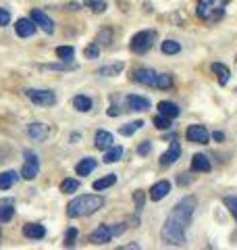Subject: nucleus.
<instances>
[{
	"instance_id": "nucleus-1",
	"label": "nucleus",
	"mask_w": 237,
	"mask_h": 250,
	"mask_svg": "<svg viewBox=\"0 0 237 250\" xmlns=\"http://www.w3.org/2000/svg\"><path fill=\"white\" fill-rule=\"evenodd\" d=\"M196 207H198L196 196H185L177 202L175 208L169 213L167 221L162 225V231H160V238L164 244H169V246H183L185 244L187 228H189V223H192Z\"/></svg>"
},
{
	"instance_id": "nucleus-2",
	"label": "nucleus",
	"mask_w": 237,
	"mask_h": 250,
	"mask_svg": "<svg viewBox=\"0 0 237 250\" xmlns=\"http://www.w3.org/2000/svg\"><path fill=\"white\" fill-rule=\"evenodd\" d=\"M104 207V198L98 194H85V196H77L67 205V215L69 217H88L96 213Z\"/></svg>"
},
{
	"instance_id": "nucleus-3",
	"label": "nucleus",
	"mask_w": 237,
	"mask_h": 250,
	"mask_svg": "<svg viewBox=\"0 0 237 250\" xmlns=\"http://www.w3.org/2000/svg\"><path fill=\"white\" fill-rule=\"evenodd\" d=\"M231 0H198L196 13L202 21H218Z\"/></svg>"
},
{
	"instance_id": "nucleus-4",
	"label": "nucleus",
	"mask_w": 237,
	"mask_h": 250,
	"mask_svg": "<svg viewBox=\"0 0 237 250\" xmlns=\"http://www.w3.org/2000/svg\"><path fill=\"white\" fill-rule=\"evenodd\" d=\"M154 42H156V31L154 29H144V31H138V34L131 38L129 46L136 54H146L154 46Z\"/></svg>"
},
{
	"instance_id": "nucleus-5",
	"label": "nucleus",
	"mask_w": 237,
	"mask_h": 250,
	"mask_svg": "<svg viewBox=\"0 0 237 250\" xmlns=\"http://www.w3.org/2000/svg\"><path fill=\"white\" fill-rule=\"evenodd\" d=\"M40 173V159L34 150H25L23 152V167H21V177L31 182L36 179Z\"/></svg>"
},
{
	"instance_id": "nucleus-6",
	"label": "nucleus",
	"mask_w": 237,
	"mask_h": 250,
	"mask_svg": "<svg viewBox=\"0 0 237 250\" xmlns=\"http://www.w3.org/2000/svg\"><path fill=\"white\" fill-rule=\"evenodd\" d=\"M27 96H29V100L34 104H38V106H52V104H57V96H54V92H50V90H27L25 92Z\"/></svg>"
},
{
	"instance_id": "nucleus-7",
	"label": "nucleus",
	"mask_w": 237,
	"mask_h": 250,
	"mask_svg": "<svg viewBox=\"0 0 237 250\" xmlns=\"http://www.w3.org/2000/svg\"><path fill=\"white\" fill-rule=\"evenodd\" d=\"M185 136H187L189 142H196V144H208V142H210V134H208V129L204 127V125H200V123L189 125L187 131H185Z\"/></svg>"
},
{
	"instance_id": "nucleus-8",
	"label": "nucleus",
	"mask_w": 237,
	"mask_h": 250,
	"mask_svg": "<svg viewBox=\"0 0 237 250\" xmlns=\"http://www.w3.org/2000/svg\"><path fill=\"white\" fill-rule=\"evenodd\" d=\"M179 156H181V144L177 142V136H175V138L171 140L169 148L160 154V165L162 167H169V165H173V163L179 161Z\"/></svg>"
},
{
	"instance_id": "nucleus-9",
	"label": "nucleus",
	"mask_w": 237,
	"mask_h": 250,
	"mask_svg": "<svg viewBox=\"0 0 237 250\" xmlns=\"http://www.w3.org/2000/svg\"><path fill=\"white\" fill-rule=\"evenodd\" d=\"M156 71L150 67H141V69H136V73H133V80L141 85H148V88H156Z\"/></svg>"
},
{
	"instance_id": "nucleus-10",
	"label": "nucleus",
	"mask_w": 237,
	"mask_h": 250,
	"mask_svg": "<svg viewBox=\"0 0 237 250\" xmlns=\"http://www.w3.org/2000/svg\"><path fill=\"white\" fill-rule=\"evenodd\" d=\"M31 21H34L38 27H42L46 34H54V21L42 9H34V11H31Z\"/></svg>"
},
{
	"instance_id": "nucleus-11",
	"label": "nucleus",
	"mask_w": 237,
	"mask_h": 250,
	"mask_svg": "<svg viewBox=\"0 0 237 250\" xmlns=\"http://www.w3.org/2000/svg\"><path fill=\"white\" fill-rule=\"evenodd\" d=\"M36 29H38V25L31 21V17L29 19L21 17V19H17V23H15V31H17L19 38H31L36 34Z\"/></svg>"
},
{
	"instance_id": "nucleus-12",
	"label": "nucleus",
	"mask_w": 237,
	"mask_h": 250,
	"mask_svg": "<svg viewBox=\"0 0 237 250\" xmlns=\"http://www.w3.org/2000/svg\"><path fill=\"white\" fill-rule=\"evenodd\" d=\"M125 103H127L129 111H136V113H144L150 108V100L144 96H138V94H129V96L125 98Z\"/></svg>"
},
{
	"instance_id": "nucleus-13",
	"label": "nucleus",
	"mask_w": 237,
	"mask_h": 250,
	"mask_svg": "<svg viewBox=\"0 0 237 250\" xmlns=\"http://www.w3.org/2000/svg\"><path fill=\"white\" fill-rule=\"evenodd\" d=\"M169 192H171V184L167 182V179H160L158 184H154L152 188H150V200H162V198H167L169 196Z\"/></svg>"
},
{
	"instance_id": "nucleus-14",
	"label": "nucleus",
	"mask_w": 237,
	"mask_h": 250,
	"mask_svg": "<svg viewBox=\"0 0 237 250\" xmlns=\"http://www.w3.org/2000/svg\"><path fill=\"white\" fill-rule=\"evenodd\" d=\"M113 238V231H110V225H98L96 229L90 233V242L94 244H106Z\"/></svg>"
},
{
	"instance_id": "nucleus-15",
	"label": "nucleus",
	"mask_w": 237,
	"mask_h": 250,
	"mask_svg": "<svg viewBox=\"0 0 237 250\" xmlns=\"http://www.w3.org/2000/svg\"><path fill=\"white\" fill-rule=\"evenodd\" d=\"M27 136L34 140V142H44L46 136H48V127L44 123H29L27 125Z\"/></svg>"
},
{
	"instance_id": "nucleus-16",
	"label": "nucleus",
	"mask_w": 237,
	"mask_h": 250,
	"mask_svg": "<svg viewBox=\"0 0 237 250\" xmlns=\"http://www.w3.org/2000/svg\"><path fill=\"white\" fill-rule=\"evenodd\" d=\"M212 169L210 165V159L206 154H194V159H192V171H196V173H208V171Z\"/></svg>"
},
{
	"instance_id": "nucleus-17",
	"label": "nucleus",
	"mask_w": 237,
	"mask_h": 250,
	"mask_svg": "<svg viewBox=\"0 0 237 250\" xmlns=\"http://www.w3.org/2000/svg\"><path fill=\"white\" fill-rule=\"evenodd\" d=\"M23 236L29 240H42L46 236V228L40 223H27V225H23Z\"/></svg>"
},
{
	"instance_id": "nucleus-18",
	"label": "nucleus",
	"mask_w": 237,
	"mask_h": 250,
	"mask_svg": "<svg viewBox=\"0 0 237 250\" xmlns=\"http://www.w3.org/2000/svg\"><path fill=\"white\" fill-rule=\"evenodd\" d=\"M113 142H115V138H113V134H110V131H104V129L96 131V138H94V144H96L98 150H106V148L113 146Z\"/></svg>"
},
{
	"instance_id": "nucleus-19",
	"label": "nucleus",
	"mask_w": 237,
	"mask_h": 250,
	"mask_svg": "<svg viewBox=\"0 0 237 250\" xmlns=\"http://www.w3.org/2000/svg\"><path fill=\"white\" fill-rule=\"evenodd\" d=\"M125 69V62L123 61H117V62H110V65H104V67H100L98 69V75L102 77H115L118 75Z\"/></svg>"
},
{
	"instance_id": "nucleus-20",
	"label": "nucleus",
	"mask_w": 237,
	"mask_h": 250,
	"mask_svg": "<svg viewBox=\"0 0 237 250\" xmlns=\"http://www.w3.org/2000/svg\"><path fill=\"white\" fill-rule=\"evenodd\" d=\"M158 113L164 115V117H169V119H175V117L181 115L179 106L175 103H169V100H162V103H158Z\"/></svg>"
},
{
	"instance_id": "nucleus-21",
	"label": "nucleus",
	"mask_w": 237,
	"mask_h": 250,
	"mask_svg": "<svg viewBox=\"0 0 237 250\" xmlns=\"http://www.w3.org/2000/svg\"><path fill=\"white\" fill-rule=\"evenodd\" d=\"M212 73L218 77V83L220 85L229 83V80H231V71H229V67L223 65V62H212Z\"/></svg>"
},
{
	"instance_id": "nucleus-22",
	"label": "nucleus",
	"mask_w": 237,
	"mask_h": 250,
	"mask_svg": "<svg viewBox=\"0 0 237 250\" xmlns=\"http://www.w3.org/2000/svg\"><path fill=\"white\" fill-rule=\"evenodd\" d=\"M96 165H98V163L94 161V159H90V156H88V159H81V161H79L77 165H75V173H77V175H90L92 171L96 169Z\"/></svg>"
},
{
	"instance_id": "nucleus-23",
	"label": "nucleus",
	"mask_w": 237,
	"mask_h": 250,
	"mask_svg": "<svg viewBox=\"0 0 237 250\" xmlns=\"http://www.w3.org/2000/svg\"><path fill=\"white\" fill-rule=\"evenodd\" d=\"M73 106L79 113H88V111H92V98L85 96V94H77L73 98Z\"/></svg>"
},
{
	"instance_id": "nucleus-24",
	"label": "nucleus",
	"mask_w": 237,
	"mask_h": 250,
	"mask_svg": "<svg viewBox=\"0 0 237 250\" xmlns=\"http://www.w3.org/2000/svg\"><path fill=\"white\" fill-rule=\"evenodd\" d=\"M19 175L15 173V171H2L0 173V190H9V188H13L15 184H17Z\"/></svg>"
},
{
	"instance_id": "nucleus-25",
	"label": "nucleus",
	"mask_w": 237,
	"mask_h": 250,
	"mask_svg": "<svg viewBox=\"0 0 237 250\" xmlns=\"http://www.w3.org/2000/svg\"><path fill=\"white\" fill-rule=\"evenodd\" d=\"M121 156H123V146H110V148H106V154H104V159L102 161L108 165V163L121 161Z\"/></svg>"
},
{
	"instance_id": "nucleus-26",
	"label": "nucleus",
	"mask_w": 237,
	"mask_h": 250,
	"mask_svg": "<svg viewBox=\"0 0 237 250\" xmlns=\"http://www.w3.org/2000/svg\"><path fill=\"white\" fill-rule=\"evenodd\" d=\"M115 184H117V175H115V173H108L106 177L96 179V182H94V190H96V192H100V190H106V188L115 186Z\"/></svg>"
},
{
	"instance_id": "nucleus-27",
	"label": "nucleus",
	"mask_w": 237,
	"mask_h": 250,
	"mask_svg": "<svg viewBox=\"0 0 237 250\" xmlns=\"http://www.w3.org/2000/svg\"><path fill=\"white\" fill-rule=\"evenodd\" d=\"M139 127H144V121L138 119V121H131L127 125H123V127H118V134H121V136H133Z\"/></svg>"
},
{
	"instance_id": "nucleus-28",
	"label": "nucleus",
	"mask_w": 237,
	"mask_h": 250,
	"mask_svg": "<svg viewBox=\"0 0 237 250\" xmlns=\"http://www.w3.org/2000/svg\"><path fill=\"white\" fill-rule=\"evenodd\" d=\"M57 57H59V61L71 62V61H73V57H75L73 46H59V48H57Z\"/></svg>"
},
{
	"instance_id": "nucleus-29",
	"label": "nucleus",
	"mask_w": 237,
	"mask_h": 250,
	"mask_svg": "<svg viewBox=\"0 0 237 250\" xmlns=\"http://www.w3.org/2000/svg\"><path fill=\"white\" fill-rule=\"evenodd\" d=\"M156 88L158 90H169V88H173V75L171 73L156 75Z\"/></svg>"
},
{
	"instance_id": "nucleus-30",
	"label": "nucleus",
	"mask_w": 237,
	"mask_h": 250,
	"mask_svg": "<svg viewBox=\"0 0 237 250\" xmlns=\"http://www.w3.org/2000/svg\"><path fill=\"white\" fill-rule=\"evenodd\" d=\"M83 6H88L92 13H104L108 9V4L104 2V0H85Z\"/></svg>"
},
{
	"instance_id": "nucleus-31",
	"label": "nucleus",
	"mask_w": 237,
	"mask_h": 250,
	"mask_svg": "<svg viewBox=\"0 0 237 250\" xmlns=\"http://www.w3.org/2000/svg\"><path fill=\"white\" fill-rule=\"evenodd\" d=\"M110 42H113V29L104 27V29H102L100 34L96 36V44H98V46H108Z\"/></svg>"
},
{
	"instance_id": "nucleus-32",
	"label": "nucleus",
	"mask_w": 237,
	"mask_h": 250,
	"mask_svg": "<svg viewBox=\"0 0 237 250\" xmlns=\"http://www.w3.org/2000/svg\"><path fill=\"white\" fill-rule=\"evenodd\" d=\"M79 179H73V177H69V179H65V182L60 184V192H65V194H73L75 190H79Z\"/></svg>"
},
{
	"instance_id": "nucleus-33",
	"label": "nucleus",
	"mask_w": 237,
	"mask_h": 250,
	"mask_svg": "<svg viewBox=\"0 0 237 250\" xmlns=\"http://www.w3.org/2000/svg\"><path fill=\"white\" fill-rule=\"evenodd\" d=\"M160 50H162L164 54H177V52L181 50V44L175 42V40H164V42L160 44Z\"/></svg>"
},
{
	"instance_id": "nucleus-34",
	"label": "nucleus",
	"mask_w": 237,
	"mask_h": 250,
	"mask_svg": "<svg viewBox=\"0 0 237 250\" xmlns=\"http://www.w3.org/2000/svg\"><path fill=\"white\" fill-rule=\"evenodd\" d=\"M13 217H15L13 205H0V223H9Z\"/></svg>"
},
{
	"instance_id": "nucleus-35",
	"label": "nucleus",
	"mask_w": 237,
	"mask_h": 250,
	"mask_svg": "<svg viewBox=\"0 0 237 250\" xmlns=\"http://www.w3.org/2000/svg\"><path fill=\"white\" fill-rule=\"evenodd\" d=\"M42 69H46V71H75L77 65H71V62H57V65H44Z\"/></svg>"
},
{
	"instance_id": "nucleus-36",
	"label": "nucleus",
	"mask_w": 237,
	"mask_h": 250,
	"mask_svg": "<svg viewBox=\"0 0 237 250\" xmlns=\"http://www.w3.org/2000/svg\"><path fill=\"white\" fill-rule=\"evenodd\" d=\"M77 238H79L77 228H69L67 233H65V248H73L75 242H77Z\"/></svg>"
},
{
	"instance_id": "nucleus-37",
	"label": "nucleus",
	"mask_w": 237,
	"mask_h": 250,
	"mask_svg": "<svg viewBox=\"0 0 237 250\" xmlns=\"http://www.w3.org/2000/svg\"><path fill=\"white\" fill-rule=\"evenodd\" d=\"M223 205L229 208V213H231L233 219L237 221V196H225L223 198Z\"/></svg>"
},
{
	"instance_id": "nucleus-38",
	"label": "nucleus",
	"mask_w": 237,
	"mask_h": 250,
	"mask_svg": "<svg viewBox=\"0 0 237 250\" xmlns=\"http://www.w3.org/2000/svg\"><path fill=\"white\" fill-rule=\"evenodd\" d=\"M171 121H173V119H169V117H164V115L158 113V115L154 117V127H156V129H169V127H171Z\"/></svg>"
},
{
	"instance_id": "nucleus-39",
	"label": "nucleus",
	"mask_w": 237,
	"mask_h": 250,
	"mask_svg": "<svg viewBox=\"0 0 237 250\" xmlns=\"http://www.w3.org/2000/svg\"><path fill=\"white\" fill-rule=\"evenodd\" d=\"M100 54V46L94 42L92 46H88V48H85V59H96Z\"/></svg>"
},
{
	"instance_id": "nucleus-40",
	"label": "nucleus",
	"mask_w": 237,
	"mask_h": 250,
	"mask_svg": "<svg viewBox=\"0 0 237 250\" xmlns=\"http://www.w3.org/2000/svg\"><path fill=\"white\" fill-rule=\"evenodd\" d=\"M144 200H146L144 192H136V194H133V202H136V210H138V213L144 208Z\"/></svg>"
},
{
	"instance_id": "nucleus-41",
	"label": "nucleus",
	"mask_w": 237,
	"mask_h": 250,
	"mask_svg": "<svg viewBox=\"0 0 237 250\" xmlns=\"http://www.w3.org/2000/svg\"><path fill=\"white\" fill-rule=\"evenodd\" d=\"M138 152H139L141 156H148L150 152H152V142H150V140H146V142H141V144L138 146Z\"/></svg>"
},
{
	"instance_id": "nucleus-42",
	"label": "nucleus",
	"mask_w": 237,
	"mask_h": 250,
	"mask_svg": "<svg viewBox=\"0 0 237 250\" xmlns=\"http://www.w3.org/2000/svg\"><path fill=\"white\" fill-rule=\"evenodd\" d=\"M9 23H11V13L6 11V9H2V6H0V25L6 27Z\"/></svg>"
},
{
	"instance_id": "nucleus-43",
	"label": "nucleus",
	"mask_w": 237,
	"mask_h": 250,
	"mask_svg": "<svg viewBox=\"0 0 237 250\" xmlns=\"http://www.w3.org/2000/svg\"><path fill=\"white\" fill-rule=\"evenodd\" d=\"M110 231H113V236H118V233H123V231H125V223L110 225Z\"/></svg>"
},
{
	"instance_id": "nucleus-44",
	"label": "nucleus",
	"mask_w": 237,
	"mask_h": 250,
	"mask_svg": "<svg viewBox=\"0 0 237 250\" xmlns=\"http://www.w3.org/2000/svg\"><path fill=\"white\" fill-rule=\"evenodd\" d=\"M210 138H212V140H217V142H223V140H225V134H223V131H215V134H212Z\"/></svg>"
},
{
	"instance_id": "nucleus-45",
	"label": "nucleus",
	"mask_w": 237,
	"mask_h": 250,
	"mask_svg": "<svg viewBox=\"0 0 237 250\" xmlns=\"http://www.w3.org/2000/svg\"><path fill=\"white\" fill-rule=\"evenodd\" d=\"M138 248H139V244H136V242H131V244L121 246V250H138Z\"/></svg>"
},
{
	"instance_id": "nucleus-46",
	"label": "nucleus",
	"mask_w": 237,
	"mask_h": 250,
	"mask_svg": "<svg viewBox=\"0 0 237 250\" xmlns=\"http://www.w3.org/2000/svg\"><path fill=\"white\" fill-rule=\"evenodd\" d=\"M67 9H69V11H77V9H79V4H77V2H75V4L71 2V4H67Z\"/></svg>"
},
{
	"instance_id": "nucleus-47",
	"label": "nucleus",
	"mask_w": 237,
	"mask_h": 250,
	"mask_svg": "<svg viewBox=\"0 0 237 250\" xmlns=\"http://www.w3.org/2000/svg\"><path fill=\"white\" fill-rule=\"evenodd\" d=\"M79 138H81L79 134H71V142H75V140H79Z\"/></svg>"
}]
</instances>
